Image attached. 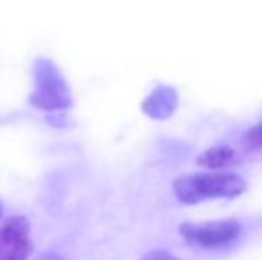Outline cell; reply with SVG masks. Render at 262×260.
Instances as JSON below:
<instances>
[{"label":"cell","instance_id":"cell-1","mask_svg":"<svg viewBox=\"0 0 262 260\" xmlns=\"http://www.w3.org/2000/svg\"><path fill=\"white\" fill-rule=\"evenodd\" d=\"M246 189V182L239 175L212 171L180 177L173 182V191L180 203H200L209 198H232Z\"/></svg>","mask_w":262,"mask_h":260},{"label":"cell","instance_id":"cell-2","mask_svg":"<svg viewBox=\"0 0 262 260\" xmlns=\"http://www.w3.org/2000/svg\"><path fill=\"white\" fill-rule=\"evenodd\" d=\"M29 100L43 111H62L72 105L68 82L57 64L47 57H39L34 63V91Z\"/></svg>","mask_w":262,"mask_h":260},{"label":"cell","instance_id":"cell-3","mask_svg":"<svg viewBox=\"0 0 262 260\" xmlns=\"http://www.w3.org/2000/svg\"><path fill=\"white\" fill-rule=\"evenodd\" d=\"M241 233V225L235 219H221L207 223H184L180 225V235L191 244L202 248L227 246Z\"/></svg>","mask_w":262,"mask_h":260},{"label":"cell","instance_id":"cell-4","mask_svg":"<svg viewBox=\"0 0 262 260\" xmlns=\"http://www.w3.org/2000/svg\"><path fill=\"white\" fill-rule=\"evenodd\" d=\"M31 251L29 219L24 216H13L0 226V260H27Z\"/></svg>","mask_w":262,"mask_h":260},{"label":"cell","instance_id":"cell-5","mask_svg":"<svg viewBox=\"0 0 262 260\" xmlns=\"http://www.w3.org/2000/svg\"><path fill=\"white\" fill-rule=\"evenodd\" d=\"M177 107V93L169 87H159L143 104V111L152 118H166Z\"/></svg>","mask_w":262,"mask_h":260},{"label":"cell","instance_id":"cell-6","mask_svg":"<svg viewBox=\"0 0 262 260\" xmlns=\"http://www.w3.org/2000/svg\"><path fill=\"white\" fill-rule=\"evenodd\" d=\"M232 159H234V150L230 146H214L205 153H202L198 164L209 168V170H220V168L227 166Z\"/></svg>","mask_w":262,"mask_h":260},{"label":"cell","instance_id":"cell-7","mask_svg":"<svg viewBox=\"0 0 262 260\" xmlns=\"http://www.w3.org/2000/svg\"><path fill=\"white\" fill-rule=\"evenodd\" d=\"M246 143H248L252 148H262V123L252 127L246 134Z\"/></svg>","mask_w":262,"mask_h":260},{"label":"cell","instance_id":"cell-8","mask_svg":"<svg viewBox=\"0 0 262 260\" xmlns=\"http://www.w3.org/2000/svg\"><path fill=\"white\" fill-rule=\"evenodd\" d=\"M141 260H180V258H177L175 255L168 253V251L156 250V251H150V253H146Z\"/></svg>","mask_w":262,"mask_h":260},{"label":"cell","instance_id":"cell-9","mask_svg":"<svg viewBox=\"0 0 262 260\" xmlns=\"http://www.w3.org/2000/svg\"><path fill=\"white\" fill-rule=\"evenodd\" d=\"M36 260H66V258L61 257L59 253H54V251H45V253H41Z\"/></svg>","mask_w":262,"mask_h":260},{"label":"cell","instance_id":"cell-10","mask_svg":"<svg viewBox=\"0 0 262 260\" xmlns=\"http://www.w3.org/2000/svg\"><path fill=\"white\" fill-rule=\"evenodd\" d=\"M0 216H2V203H0Z\"/></svg>","mask_w":262,"mask_h":260}]
</instances>
